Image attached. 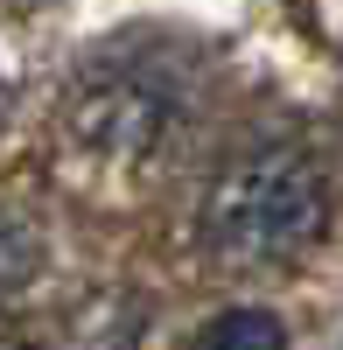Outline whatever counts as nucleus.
I'll return each mask as SVG.
<instances>
[{"instance_id": "1", "label": "nucleus", "mask_w": 343, "mask_h": 350, "mask_svg": "<svg viewBox=\"0 0 343 350\" xmlns=\"http://www.w3.org/2000/svg\"><path fill=\"white\" fill-rule=\"evenodd\" d=\"M329 224V183L308 140L294 133H252L238 154L210 175L204 196V245L224 267H288Z\"/></svg>"}, {"instance_id": "2", "label": "nucleus", "mask_w": 343, "mask_h": 350, "mask_svg": "<svg viewBox=\"0 0 343 350\" xmlns=\"http://www.w3.org/2000/svg\"><path fill=\"white\" fill-rule=\"evenodd\" d=\"M176 126H182V77L154 56H105L77 77L64 105V133L112 168L154 161L176 140Z\"/></svg>"}, {"instance_id": "3", "label": "nucleus", "mask_w": 343, "mask_h": 350, "mask_svg": "<svg viewBox=\"0 0 343 350\" xmlns=\"http://www.w3.org/2000/svg\"><path fill=\"white\" fill-rule=\"evenodd\" d=\"M36 273H42V231H36V217H21L14 203H0V301H14Z\"/></svg>"}, {"instance_id": "4", "label": "nucleus", "mask_w": 343, "mask_h": 350, "mask_svg": "<svg viewBox=\"0 0 343 350\" xmlns=\"http://www.w3.org/2000/svg\"><path fill=\"white\" fill-rule=\"evenodd\" d=\"M196 350H288V329L266 308H224L210 315V329L196 336Z\"/></svg>"}]
</instances>
